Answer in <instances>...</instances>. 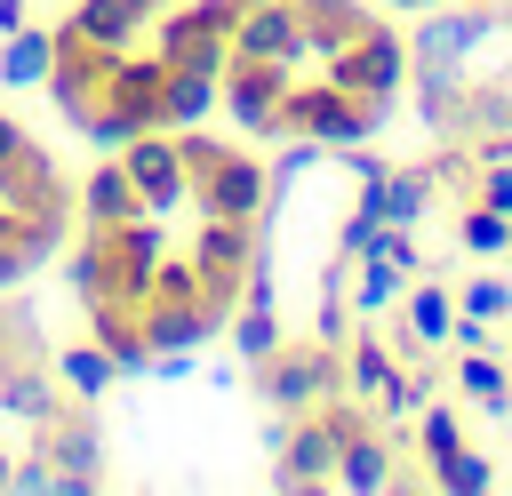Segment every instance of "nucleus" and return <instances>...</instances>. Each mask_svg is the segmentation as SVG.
<instances>
[{
	"label": "nucleus",
	"mask_w": 512,
	"mask_h": 496,
	"mask_svg": "<svg viewBox=\"0 0 512 496\" xmlns=\"http://www.w3.org/2000/svg\"><path fill=\"white\" fill-rule=\"evenodd\" d=\"M336 160H344V176H352V184H376V176H384V168H392V160H376V152H368V144H344V152H336Z\"/></svg>",
	"instance_id": "obj_33"
},
{
	"label": "nucleus",
	"mask_w": 512,
	"mask_h": 496,
	"mask_svg": "<svg viewBox=\"0 0 512 496\" xmlns=\"http://www.w3.org/2000/svg\"><path fill=\"white\" fill-rule=\"evenodd\" d=\"M232 56H264V64H312L304 48V16L296 0H240V24H232Z\"/></svg>",
	"instance_id": "obj_11"
},
{
	"label": "nucleus",
	"mask_w": 512,
	"mask_h": 496,
	"mask_svg": "<svg viewBox=\"0 0 512 496\" xmlns=\"http://www.w3.org/2000/svg\"><path fill=\"white\" fill-rule=\"evenodd\" d=\"M448 328H456V296L432 288V280L416 272V280H408V312H400V352L424 360L432 344H448Z\"/></svg>",
	"instance_id": "obj_15"
},
{
	"label": "nucleus",
	"mask_w": 512,
	"mask_h": 496,
	"mask_svg": "<svg viewBox=\"0 0 512 496\" xmlns=\"http://www.w3.org/2000/svg\"><path fill=\"white\" fill-rule=\"evenodd\" d=\"M456 240H464L472 256H496V248H512V216H496V208H480V200H472V208L456 216Z\"/></svg>",
	"instance_id": "obj_28"
},
{
	"label": "nucleus",
	"mask_w": 512,
	"mask_h": 496,
	"mask_svg": "<svg viewBox=\"0 0 512 496\" xmlns=\"http://www.w3.org/2000/svg\"><path fill=\"white\" fill-rule=\"evenodd\" d=\"M336 424H328V408H304V416H288V432H280V464H272V488H336Z\"/></svg>",
	"instance_id": "obj_9"
},
{
	"label": "nucleus",
	"mask_w": 512,
	"mask_h": 496,
	"mask_svg": "<svg viewBox=\"0 0 512 496\" xmlns=\"http://www.w3.org/2000/svg\"><path fill=\"white\" fill-rule=\"evenodd\" d=\"M64 408V384H56V368H48V352H32V360H0V416H16V424H48Z\"/></svg>",
	"instance_id": "obj_12"
},
{
	"label": "nucleus",
	"mask_w": 512,
	"mask_h": 496,
	"mask_svg": "<svg viewBox=\"0 0 512 496\" xmlns=\"http://www.w3.org/2000/svg\"><path fill=\"white\" fill-rule=\"evenodd\" d=\"M280 344H288V336H280V312H272L264 296H240V304H232V352L256 368V360H272Z\"/></svg>",
	"instance_id": "obj_26"
},
{
	"label": "nucleus",
	"mask_w": 512,
	"mask_h": 496,
	"mask_svg": "<svg viewBox=\"0 0 512 496\" xmlns=\"http://www.w3.org/2000/svg\"><path fill=\"white\" fill-rule=\"evenodd\" d=\"M384 8H440V0H384Z\"/></svg>",
	"instance_id": "obj_39"
},
{
	"label": "nucleus",
	"mask_w": 512,
	"mask_h": 496,
	"mask_svg": "<svg viewBox=\"0 0 512 496\" xmlns=\"http://www.w3.org/2000/svg\"><path fill=\"white\" fill-rule=\"evenodd\" d=\"M224 112L248 128V136H280V96H288V64H264V56H232L224 80H216Z\"/></svg>",
	"instance_id": "obj_10"
},
{
	"label": "nucleus",
	"mask_w": 512,
	"mask_h": 496,
	"mask_svg": "<svg viewBox=\"0 0 512 496\" xmlns=\"http://www.w3.org/2000/svg\"><path fill=\"white\" fill-rule=\"evenodd\" d=\"M64 184H56V160L40 152V144H24L16 160H0V208H16V216H32L40 200H56Z\"/></svg>",
	"instance_id": "obj_23"
},
{
	"label": "nucleus",
	"mask_w": 512,
	"mask_h": 496,
	"mask_svg": "<svg viewBox=\"0 0 512 496\" xmlns=\"http://www.w3.org/2000/svg\"><path fill=\"white\" fill-rule=\"evenodd\" d=\"M504 32V8H432V16H416V32H408V72L416 80H472V64H480V48Z\"/></svg>",
	"instance_id": "obj_1"
},
{
	"label": "nucleus",
	"mask_w": 512,
	"mask_h": 496,
	"mask_svg": "<svg viewBox=\"0 0 512 496\" xmlns=\"http://www.w3.org/2000/svg\"><path fill=\"white\" fill-rule=\"evenodd\" d=\"M432 488H448V496H488V488H496V464H488L480 448H448V456H432Z\"/></svg>",
	"instance_id": "obj_27"
},
{
	"label": "nucleus",
	"mask_w": 512,
	"mask_h": 496,
	"mask_svg": "<svg viewBox=\"0 0 512 496\" xmlns=\"http://www.w3.org/2000/svg\"><path fill=\"white\" fill-rule=\"evenodd\" d=\"M456 312H464V320H488V328L512 320V280H464V288H456Z\"/></svg>",
	"instance_id": "obj_30"
},
{
	"label": "nucleus",
	"mask_w": 512,
	"mask_h": 496,
	"mask_svg": "<svg viewBox=\"0 0 512 496\" xmlns=\"http://www.w3.org/2000/svg\"><path fill=\"white\" fill-rule=\"evenodd\" d=\"M24 24V0H0V32H16Z\"/></svg>",
	"instance_id": "obj_36"
},
{
	"label": "nucleus",
	"mask_w": 512,
	"mask_h": 496,
	"mask_svg": "<svg viewBox=\"0 0 512 496\" xmlns=\"http://www.w3.org/2000/svg\"><path fill=\"white\" fill-rule=\"evenodd\" d=\"M264 256V224H240V216H200L192 232V272H200V304L232 320L240 288H248V264Z\"/></svg>",
	"instance_id": "obj_3"
},
{
	"label": "nucleus",
	"mask_w": 512,
	"mask_h": 496,
	"mask_svg": "<svg viewBox=\"0 0 512 496\" xmlns=\"http://www.w3.org/2000/svg\"><path fill=\"white\" fill-rule=\"evenodd\" d=\"M8 472H16V456H8V448H0V496H8Z\"/></svg>",
	"instance_id": "obj_37"
},
{
	"label": "nucleus",
	"mask_w": 512,
	"mask_h": 496,
	"mask_svg": "<svg viewBox=\"0 0 512 496\" xmlns=\"http://www.w3.org/2000/svg\"><path fill=\"white\" fill-rule=\"evenodd\" d=\"M344 280H352V312H360V320H376V312H392V304L408 296V280H416V272H408V264H392L384 248H368V256H352V272H344Z\"/></svg>",
	"instance_id": "obj_19"
},
{
	"label": "nucleus",
	"mask_w": 512,
	"mask_h": 496,
	"mask_svg": "<svg viewBox=\"0 0 512 496\" xmlns=\"http://www.w3.org/2000/svg\"><path fill=\"white\" fill-rule=\"evenodd\" d=\"M104 104H120L136 128H160V56H120L112 64V80H104Z\"/></svg>",
	"instance_id": "obj_17"
},
{
	"label": "nucleus",
	"mask_w": 512,
	"mask_h": 496,
	"mask_svg": "<svg viewBox=\"0 0 512 496\" xmlns=\"http://www.w3.org/2000/svg\"><path fill=\"white\" fill-rule=\"evenodd\" d=\"M208 112H216V72L160 64V128H200Z\"/></svg>",
	"instance_id": "obj_18"
},
{
	"label": "nucleus",
	"mask_w": 512,
	"mask_h": 496,
	"mask_svg": "<svg viewBox=\"0 0 512 496\" xmlns=\"http://www.w3.org/2000/svg\"><path fill=\"white\" fill-rule=\"evenodd\" d=\"M432 192H440V168H432V160H424V168H384L376 184H360V200H368L384 224H408V232L432 216Z\"/></svg>",
	"instance_id": "obj_13"
},
{
	"label": "nucleus",
	"mask_w": 512,
	"mask_h": 496,
	"mask_svg": "<svg viewBox=\"0 0 512 496\" xmlns=\"http://www.w3.org/2000/svg\"><path fill=\"white\" fill-rule=\"evenodd\" d=\"M456 392H464L480 416H512V368H504L488 344H464V360H456Z\"/></svg>",
	"instance_id": "obj_22"
},
{
	"label": "nucleus",
	"mask_w": 512,
	"mask_h": 496,
	"mask_svg": "<svg viewBox=\"0 0 512 496\" xmlns=\"http://www.w3.org/2000/svg\"><path fill=\"white\" fill-rule=\"evenodd\" d=\"M192 200H200V216H240V224H264V208H272V168L256 160V152H216L200 176H192Z\"/></svg>",
	"instance_id": "obj_6"
},
{
	"label": "nucleus",
	"mask_w": 512,
	"mask_h": 496,
	"mask_svg": "<svg viewBox=\"0 0 512 496\" xmlns=\"http://www.w3.org/2000/svg\"><path fill=\"white\" fill-rule=\"evenodd\" d=\"M128 216H152L144 200H136V184H128V168H120V152L80 184V224H128Z\"/></svg>",
	"instance_id": "obj_20"
},
{
	"label": "nucleus",
	"mask_w": 512,
	"mask_h": 496,
	"mask_svg": "<svg viewBox=\"0 0 512 496\" xmlns=\"http://www.w3.org/2000/svg\"><path fill=\"white\" fill-rule=\"evenodd\" d=\"M472 200L496 208V216H512V160H488V168L472 176Z\"/></svg>",
	"instance_id": "obj_32"
},
{
	"label": "nucleus",
	"mask_w": 512,
	"mask_h": 496,
	"mask_svg": "<svg viewBox=\"0 0 512 496\" xmlns=\"http://www.w3.org/2000/svg\"><path fill=\"white\" fill-rule=\"evenodd\" d=\"M24 144H32V136H24V120H8V112H0V160H16Z\"/></svg>",
	"instance_id": "obj_35"
},
{
	"label": "nucleus",
	"mask_w": 512,
	"mask_h": 496,
	"mask_svg": "<svg viewBox=\"0 0 512 496\" xmlns=\"http://www.w3.org/2000/svg\"><path fill=\"white\" fill-rule=\"evenodd\" d=\"M40 448H48V464H56V496H96V488H104V432H96L88 400L56 408V416L40 424Z\"/></svg>",
	"instance_id": "obj_7"
},
{
	"label": "nucleus",
	"mask_w": 512,
	"mask_h": 496,
	"mask_svg": "<svg viewBox=\"0 0 512 496\" xmlns=\"http://www.w3.org/2000/svg\"><path fill=\"white\" fill-rule=\"evenodd\" d=\"M192 360H200V352H152V368H144V376H160V384H184V376H192Z\"/></svg>",
	"instance_id": "obj_34"
},
{
	"label": "nucleus",
	"mask_w": 512,
	"mask_h": 496,
	"mask_svg": "<svg viewBox=\"0 0 512 496\" xmlns=\"http://www.w3.org/2000/svg\"><path fill=\"white\" fill-rule=\"evenodd\" d=\"M416 448H424V456L464 448V416H456V408H440V400H424V408H416Z\"/></svg>",
	"instance_id": "obj_29"
},
{
	"label": "nucleus",
	"mask_w": 512,
	"mask_h": 496,
	"mask_svg": "<svg viewBox=\"0 0 512 496\" xmlns=\"http://www.w3.org/2000/svg\"><path fill=\"white\" fill-rule=\"evenodd\" d=\"M48 64H56V32H40V24L0 32V88H40Z\"/></svg>",
	"instance_id": "obj_24"
},
{
	"label": "nucleus",
	"mask_w": 512,
	"mask_h": 496,
	"mask_svg": "<svg viewBox=\"0 0 512 496\" xmlns=\"http://www.w3.org/2000/svg\"><path fill=\"white\" fill-rule=\"evenodd\" d=\"M88 328H96V344H104V360L120 376H144L152 368V344H144V328H136L128 304H88Z\"/></svg>",
	"instance_id": "obj_21"
},
{
	"label": "nucleus",
	"mask_w": 512,
	"mask_h": 496,
	"mask_svg": "<svg viewBox=\"0 0 512 496\" xmlns=\"http://www.w3.org/2000/svg\"><path fill=\"white\" fill-rule=\"evenodd\" d=\"M504 32H512V0H504Z\"/></svg>",
	"instance_id": "obj_40"
},
{
	"label": "nucleus",
	"mask_w": 512,
	"mask_h": 496,
	"mask_svg": "<svg viewBox=\"0 0 512 496\" xmlns=\"http://www.w3.org/2000/svg\"><path fill=\"white\" fill-rule=\"evenodd\" d=\"M384 112H392V104L344 96L336 80H288V96H280V136H312V144L344 152V144H368V136L384 128Z\"/></svg>",
	"instance_id": "obj_2"
},
{
	"label": "nucleus",
	"mask_w": 512,
	"mask_h": 496,
	"mask_svg": "<svg viewBox=\"0 0 512 496\" xmlns=\"http://www.w3.org/2000/svg\"><path fill=\"white\" fill-rule=\"evenodd\" d=\"M48 368H56V384H64V400H88V408H96V400L112 392V376H120V368L104 360V344H96V336H88V344H64V352H56Z\"/></svg>",
	"instance_id": "obj_25"
},
{
	"label": "nucleus",
	"mask_w": 512,
	"mask_h": 496,
	"mask_svg": "<svg viewBox=\"0 0 512 496\" xmlns=\"http://www.w3.org/2000/svg\"><path fill=\"white\" fill-rule=\"evenodd\" d=\"M136 8H144V16H160V8H176V0H136Z\"/></svg>",
	"instance_id": "obj_38"
},
{
	"label": "nucleus",
	"mask_w": 512,
	"mask_h": 496,
	"mask_svg": "<svg viewBox=\"0 0 512 496\" xmlns=\"http://www.w3.org/2000/svg\"><path fill=\"white\" fill-rule=\"evenodd\" d=\"M320 80H336L344 96H368V104H392L400 96V80H408V40L392 32V24H368L352 48H336L328 64H320Z\"/></svg>",
	"instance_id": "obj_5"
},
{
	"label": "nucleus",
	"mask_w": 512,
	"mask_h": 496,
	"mask_svg": "<svg viewBox=\"0 0 512 496\" xmlns=\"http://www.w3.org/2000/svg\"><path fill=\"white\" fill-rule=\"evenodd\" d=\"M296 16H304V48H312V64H328L336 48H352V40L376 24L360 0H296Z\"/></svg>",
	"instance_id": "obj_16"
},
{
	"label": "nucleus",
	"mask_w": 512,
	"mask_h": 496,
	"mask_svg": "<svg viewBox=\"0 0 512 496\" xmlns=\"http://www.w3.org/2000/svg\"><path fill=\"white\" fill-rule=\"evenodd\" d=\"M144 24H152V16H144L136 0H72V16H64V32H72V40H88V48H112V56H128Z\"/></svg>",
	"instance_id": "obj_14"
},
{
	"label": "nucleus",
	"mask_w": 512,
	"mask_h": 496,
	"mask_svg": "<svg viewBox=\"0 0 512 496\" xmlns=\"http://www.w3.org/2000/svg\"><path fill=\"white\" fill-rule=\"evenodd\" d=\"M256 392L280 408V416H304V408H320L328 392H344V360H336V344H280L272 360H256Z\"/></svg>",
	"instance_id": "obj_4"
},
{
	"label": "nucleus",
	"mask_w": 512,
	"mask_h": 496,
	"mask_svg": "<svg viewBox=\"0 0 512 496\" xmlns=\"http://www.w3.org/2000/svg\"><path fill=\"white\" fill-rule=\"evenodd\" d=\"M120 168H128V184H136V200H144L152 216H168V208L192 200V176H184L176 128H144V136H128V144H120Z\"/></svg>",
	"instance_id": "obj_8"
},
{
	"label": "nucleus",
	"mask_w": 512,
	"mask_h": 496,
	"mask_svg": "<svg viewBox=\"0 0 512 496\" xmlns=\"http://www.w3.org/2000/svg\"><path fill=\"white\" fill-rule=\"evenodd\" d=\"M8 496H56V464H48V448H32V456L8 472Z\"/></svg>",
	"instance_id": "obj_31"
}]
</instances>
